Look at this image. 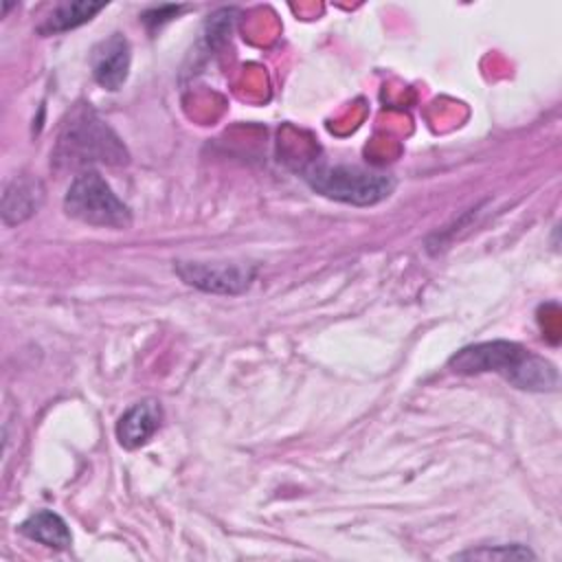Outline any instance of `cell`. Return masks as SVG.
I'll use <instances>...</instances> for the list:
<instances>
[{
  "label": "cell",
  "instance_id": "9",
  "mask_svg": "<svg viewBox=\"0 0 562 562\" xmlns=\"http://www.w3.org/2000/svg\"><path fill=\"white\" fill-rule=\"evenodd\" d=\"M20 533L33 542H40L50 549H68L72 544V533L66 525V520L50 512V509H37L26 520L20 522Z\"/></svg>",
  "mask_w": 562,
  "mask_h": 562
},
{
  "label": "cell",
  "instance_id": "1",
  "mask_svg": "<svg viewBox=\"0 0 562 562\" xmlns=\"http://www.w3.org/2000/svg\"><path fill=\"white\" fill-rule=\"evenodd\" d=\"M448 367L454 373H498L516 389L522 391H555L558 369L547 358L529 351L527 347L509 340H487L474 342L450 356Z\"/></svg>",
  "mask_w": 562,
  "mask_h": 562
},
{
  "label": "cell",
  "instance_id": "3",
  "mask_svg": "<svg viewBox=\"0 0 562 562\" xmlns=\"http://www.w3.org/2000/svg\"><path fill=\"white\" fill-rule=\"evenodd\" d=\"M303 178L316 193L353 206L378 204L395 189V180L386 171L327 160L312 162L303 171Z\"/></svg>",
  "mask_w": 562,
  "mask_h": 562
},
{
  "label": "cell",
  "instance_id": "7",
  "mask_svg": "<svg viewBox=\"0 0 562 562\" xmlns=\"http://www.w3.org/2000/svg\"><path fill=\"white\" fill-rule=\"evenodd\" d=\"M162 424V406L158 400H140L132 404L116 422V439L123 448L134 450L145 446Z\"/></svg>",
  "mask_w": 562,
  "mask_h": 562
},
{
  "label": "cell",
  "instance_id": "4",
  "mask_svg": "<svg viewBox=\"0 0 562 562\" xmlns=\"http://www.w3.org/2000/svg\"><path fill=\"white\" fill-rule=\"evenodd\" d=\"M64 211L72 220L99 228H127L132 224V209L94 169L75 176L64 195Z\"/></svg>",
  "mask_w": 562,
  "mask_h": 562
},
{
  "label": "cell",
  "instance_id": "11",
  "mask_svg": "<svg viewBox=\"0 0 562 562\" xmlns=\"http://www.w3.org/2000/svg\"><path fill=\"white\" fill-rule=\"evenodd\" d=\"M454 560H536V553L525 544H496L461 551Z\"/></svg>",
  "mask_w": 562,
  "mask_h": 562
},
{
  "label": "cell",
  "instance_id": "2",
  "mask_svg": "<svg viewBox=\"0 0 562 562\" xmlns=\"http://www.w3.org/2000/svg\"><path fill=\"white\" fill-rule=\"evenodd\" d=\"M53 158L59 167L86 171L92 165H125L130 156L114 130L92 108L79 105L64 123Z\"/></svg>",
  "mask_w": 562,
  "mask_h": 562
},
{
  "label": "cell",
  "instance_id": "12",
  "mask_svg": "<svg viewBox=\"0 0 562 562\" xmlns=\"http://www.w3.org/2000/svg\"><path fill=\"white\" fill-rule=\"evenodd\" d=\"M189 7L184 4H160V7H151L149 11L143 13V22L154 31L156 26L169 22L171 18H176L180 11H187Z\"/></svg>",
  "mask_w": 562,
  "mask_h": 562
},
{
  "label": "cell",
  "instance_id": "6",
  "mask_svg": "<svg viewBox=\"0 0 562 562\" xmlns=\"http://www.w3.org/2000/svg\"><path fill=\"white\" fill-rule=\"evenodd\" d=\"M130 61H132V48L127 37L121 33H112L105 40H101L90 53L92 79L101 88L116 92L127 81Z\"/></svg>",
  "mask_w": 562,
  "mask_h": 562
},
{
  "label": "cell",
  "instance_id": "8",
  "mask_svg": "<svg viewBox=\"0 0 562 562\" xmlns=\"http://www.w3.org/2000/svg\"><path fill=\"white\" fill-rule=\"evenodd\" d=\"M44 202V187L33 176H15L2 193V222L20 224L37 213Z\"/></svg>",
  "mask_w": 562,
  "mask_h": 562
},
{
  "label": "cell",
  "instance_id": "10",
  "mask_svg": "<svg viewBox=\"0 0 562 562\" xmlns=\"http://www.w3.org/2000/svg\"><path fill=\"white\" fill-rule=\"evenodd\" d=\"M105 9V2H90V0H77V2H61L57 4L44 22L37 26L40 35H57L66 33L70 29H77L86 22H90L99 11Z\"/></svg>",
  "mask_w": 562,
  "mask_h": 562
},
{
  "label": "cell",
  "instance_id": "5",
  "mask_svg": "<svg viewBox=\"0 0 562 562\" xmlns=\"http://www.w3.org/2000/svg\"><path fill=\"white\" fill-rule=\"evenodd\" d=\"M178 277L204 292L239 294L250 288L255 279V266L250 263H202V261H176Z\"/></svg>",
  "mask_w": 562,
  "mask_h": 562
}]
</instances>
